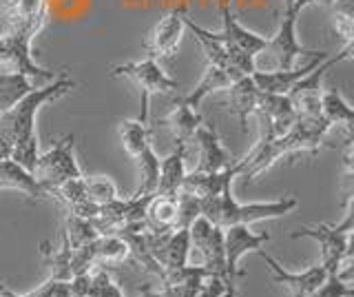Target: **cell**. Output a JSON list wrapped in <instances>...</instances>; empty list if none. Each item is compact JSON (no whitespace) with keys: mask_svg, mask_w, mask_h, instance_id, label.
Segmentation results:
<instances>
[{"mask_svg":"<svg viewBox=\"0 0 354 297\" xmlns=\"http://www.w3.org/2000/svg\"><path fill=\"white\" fill-rule=\"evenodd\" d=\"M9 158L16 164H20L22 169L33 173V167H36V160H38V136L33 134V136L18 140L16 145H11Z\"/></svg>","mask_w":354,"mask_h":297,"instance_id":"1f68e13d","label":"cell"},{"mask_svg":"<svg viewBox=\"0 0 354 297\" xmlns=\"http://www.w3.org/2000/svg\"><path fill=\"white\" fill-rule=\"evenodd\" d=\"M337 0H301L304 7H313V5H324V7H332Z\"/></svg>","mask_w":354,"mask_h":297,"instance_id":"8d00e7d4","label":"cell"},{"mask_svg":"<svg viewBox=\"0 0 354 297\" xmlns=\"http://www.w3.org/2000/svg\"><path fill=\"white\" fill-rule=\"evenodd\" d=\"M31 293H33V291H31Z\"/></svg>","mask_w":354,"mask_h":297,"instance_id":"b9f144b4","label":"cell"},{"mask_svg":"<svg viewBox=\"0 0 354 297\" xmlns=\"http://www.w3.org/2000/svg\"><path fill=\"white\" fill-rule=\"evenodd\" d=\"M86 297H124L120 291V286L111 280L109 271L97 269L91 273V284H88V293Z\"/></svg>","mask_w":354,"mask_h":297,"instance_id":"836d02e7","label":"cell"},{"mask_svg":"<svg viewBox=\"0 0 354 297\" xmlns=\"http://www.w3.org/2000/svg\"><path fill=\"white\" fill-rule=\"evenodd\" d=\"M38 34H40V29H36V27L9 29V34L0 38V67L27 75V78H31L33 82L53 80L58 73L42 69L31 60V40Z\"/></svg>","mask_w":354,"mask_h":297,"instance_id":"8992f818","label":"cell"},{"mask_svg":"<svg viewBox=\"0 0 354 297\" xmlns=\"http://www.w3.org/2000/svg\"><path fill=\"white\" fill-rule=\"evenodd\" d=\"M129 260L127 242L118 235H100L95 240V267L102 264H118Z\"/></svg>","mask_w":354,"mask_h":297,"instance_id":"f546056e","label":"cell"},{"mask_svg":"<svg viewBox=\"0 0 354 297\" xmlns=\"http://www.w3.org/2000/svg\"><path fill=\"white\" fill-rule=\"evenodd\" d=\"M241 175V162H232L228 169L224 171H191L184 175L182 180V189L184 193L188 195H195L199 200H204V197H210V195H219L228 191L232 186V180L239 178Z\"/></svg>","mask_w":354,"mask_h":297,"instance_id":"5bb4252c","label":"cell"},{"mask_svg":"<svg viewBox=\"0 0 354 297\" xmlns=\"http://www.w3.org/2000/svg\"><path fill=\"white\" fill-rule=\"evenodd\" d=\"M239 78H241L239 73H232V71H226V69H221V67H215V64H208L204 75H202V80H199V84L195 87V91L184 96V98H180V100L197 111L199 102H202L208 93L228 89V87L235 80H239Z\"/></svg>","mask_w":354,"mask_h":297,"instance_id":"cb8c5ba5","label":"cell"},{"mask_svg":"<svg viewBox=\"0 0 354 297\" xmlns=\"http://www.w3.org/2000/svg\"><path fill=\"white\" fill-rule=\"evenodd\" d=\"M321 118L330 127H346L348 138H352L354 129V109L346 102L339 89H328L321 93Z\"/></svg>","mask_w":354,"mask_h":297,"instance_id":"d4e9b609","label":"cell"},{"mask_svg":"<svg viewBox=\"0 0 354 297\" xmlns=\"http://www.w3.org/2000/svg\"><path fill=\"white\" fill-rule=\"evenodd\" d=\"M310 297H352V286L350 282H343L341 278H337V275H328L324 284Z\"/></svg>","mask_w":354,"mask_h":297,"instance_id":"e575fe53","label":"cell"},{"mask_svg":"<svg viewBox=\"0 0 354 297\" xmlns=\"http://www.w3.org/2000/svg\"><path fill=\"white\" fill-rule=\"evenodd\" d=\"M257 255L266 262V267L272 271L274 284H279L281 289H286L288 293H290V297H310L328 278V271L324 269V264L321 262L315 264V267L301 271V273H292V271L283 269L274 258L266 255L263 251H257Z\"/></svg>","mask_w":354,"mask_h":297,"instance_id":"8fae6325","label":"cell"},{"mask_svg":"<svg viewBox=\"0 0 354 297\" xmlns=\"http://www.w3.org/2000/svg\"><path fill=\"white\" fill-rule=\"evenodd\" d=\"M193 142H197V151H199V162L195 171H224L232 164V156L224 149L221 140L217 136L215 127L210 129L204 123L197 127Z\"/></svg>","mask_w":354,"mask_h":297,"instance_id":"2e32d148","label":"cell"},{"mask_svg":"<svg viewBox=\"0 0 354 297\" xmlns=\"http://www.w3.org/2000/svg\"><path fill=\"white\" fill-rule=\"evenodd\" d=\"M71 89H75V82L69 78V73L60 71L51 84L47 87H36L31 93H27L20 102L0 116V142L9 147L16 145L18 140L36 134V114L42 105L58 100V98L66 96Z\"/></svg>","mask_w":354,"mask_h":297,"instance_id":"6da1fadb","label":"cell"},{"mask_svg":"<svg viewBox=\"0 0 354 297\" xmlns=\"http://www.w3.org/2000/svg\"><path fill=\"white\" fill-rule=\"evenodd\" d=\"M118 131H120L122 145H124L127 153L133 158H138L140 153L151 145L149 142V125L140 123V120H124V123H120Z\"/></svg>","mask_w":354,"mask_h":297,"instance_id":"4316f807","label":"cell"},{"mask_svg":"<svg viewBox=\"0 0 354 297\" xmlns=\"http://www.w3.org/2000/svg\"><path fill=\"white\" fill-rule=\"evenodd\" d=\"M188 237H191V249H197L202 255V267L217 275L224 282H232L226 271V253H224V228L208 222L204 215H199L195 222L188 226Z\"/></svg>","mask_w":354,"mask_h":297,"instance_id":"9c48e42d","label":"cell"},{"mask_svg":"<svg viewBox=\"0 0 354 297\" xmlns=\"http://www.w3.org/2000/svg\"><path fill=\"white\" fill-rule=\"evenodd\" d=\"M73 149H75V136L69 134L60 140H55L53 147L47 153L38 156L36 167H33V178L40 182V186L47 191V195L53 186L82 175V169L75 160Z\"/></svg>","mask_w":354,"mask_h":297,"instance_id":"52a82bcc","label":"cell"},{"mask_svg":"<svg viewBox=\"0 0 354 297\" xmlns=\"http://www.w3.org/2000/svg\"><path fill=\"white\" fill-rule=\"evenodd\" d=\"M219 7H230V0H219Z\"/></svg>","mask_w":354,"mask_h":297,"instance_id":"ab89813d","label":"cell"},{"mask_svg":"<svg viewBox=\"0 0 354 297\" xmlns=\"http://www.w3.org/2000/svg\"><path fill=\"white\" fill-rule=\"evenodd\" d=\"M140 297H169L164 291H160V293H155V291H151L149 286H144V289L140 291Z\"/></svg>","mask_w":354,"mask_h":297,"instance_id":"74e56055","label":"cell"},{"mask_svg":"<svg viewBox=\"0 0 354 297\" xmlns=\"http://www.w3.org/2000/svg\"><path fill=\"white\" fill-rule=\"evenodd\" d=\"M206 278H210V273L204 267L184 264L180 269L166 271L160 282H162V291L169 297H197Z\"/></svg>","mask_w":354,"mask_h":297,"instance_id":"e0dca14e","label":"cell"},{"mask_svg":"<svg viewBox=\"0 0 354 297\" xmlns=\"http://www.w3.org/2000/svg\"><path fill=\"white\" fill-rule=\"evenodd\" d=\"M319 62H324V60H315V62L306 64V67H301V69L292 67V69H274V71H252L250 78L254 80V84H257V89L263 91V93L286 96L299 80L304 78V75H308L310 71H313Z\"/></svg>","mask_w":354,"mask_h":297,"instance_id":"ffe728a7","label":"cell"},{"mask_svg":"<svg viewBox=\"0 0 354 297\" xmlns=\"http://www.w3.org/2000/svg\"><path fill=\"white\" fill-rule=\"evenodd\" d=\"M186 147L177 145L169 156L160 160V178H158V195H175L182 189V180L186 175Z\"/></svg>","mask_w":354,"mask_h":297,"instance_id":"603a6c76","label":"cell"},{"mask_svg":"<svg viewBox=\"0 0 354 297\" xmlns=\"http://www.w3.org/2000/svg\"><path fill=\"white\" fill-rule=\"evenodd\" d=\"M36 89L31 78L16 71H7V73H0V116L5 111H9L11 107L16 102H20L22 98L27 93H31Z\"/></svg>","mask_w":354,"mask_h":297,"instance_id":"484cf974","label":"cell"},{"mask_svg":"<svg viewBox=\"0 0 354 297\" xmlns=\"http://www.w3.org/2000/svg\"><path fill=\"white\" fill-rule=\"evenodd\" d=\"M261 125H263V134L268 138H281L288 129L295 125L297 114L292 109V102L288 96L279 93H259V102H257V111Z\"/></svg>","mask_w":354,"mask_h":297,"instance_id":"4fadbf2b","label":"cell"},{"mask_svg":"<svg viewBox=\"0 0 354 297\" xmlns=\"http://www.w3.org/2000/svg\"><path fill=\"white\" fill-rule=\"evenodd\" d=\"M177 222V193L175 195H158L153 193L144 215V226L153 233H171Z\"/></svg>","mask_w":354,"mask_h":297,"instance_id":"7402d4cb","label":"cell"},{"mask_svg":"<svg viewBox=\"0 0 354 297\" xmlns=\"http://www.w3.org/2000/svg\"><path fill=\"white\" fill-rule=\"evenodd\" d=\"M155 125L169 131V136L173 138L175 145L188 147L193 142V138H195L197 127L202 125V116H199L195 109L184 105L182 100H175V109H173V111L166 116V118L158 120Z\"/></svg>","mask_w":354,"mask_h":297,"instance_id":"ac0fdd59","label":"cell"},{"mask_svg":"<svg viewBox=\"0 0 354 297\" xmlns=\"http://www.w3.org/2000/svg\"><path fill=\"white\" fill-rule=\"evenodd\" d=\"M226 286H228V282L217 278V275H210V278L204 280V284H202V289H199L197 297H219L221 293L226 291Z\"/></svg>","mask_w":354,"mask_h":297,"instance_id":"d590c367","label":"cell"},{"mask_svg":"<svg viewBox=\"0 0 354 297\" xmlns=\"http://www.w3.org/2000/svg\"><path fill=\"white\" fill-rule=\"evenodd\" d=\"M184 9H171L169 14H164L158 25H155L147 40H144V49L149 51V58H155V60H171L175 53H177V47H180V40H182V34H184Z\"/></svg>","mask_w":354,"mask_h":297,"instance_id":"30bf717a","label":"cell"},{"mask_svg":"<svg viewBox=\"0 0 354 297\" xmlns=\"http://www.w3.org/2000/svg\"><path fill=\"white\" fill-rule=\"evenodd\" d=\"M330 9L337 36H341L346 47H354V0H337Z\"/></svg>","mask_w":354,"mask_h":297,"instance_id":"f1b7e54d","label":"cell"},{"mask_svg":"<svg viewBox=\"0 0 354 297\" xmlns=\"http://www.w3.org/2000/svg\"><path fill=\"white\" fill-rule=\"evenodd\" d=\"M64 235L69 240V246L77 249V246H84L88 242H93L100 237L97 228L93 226L91 219L80 217V215H73V213H66L64 215Z\"/></svg>","mask_w":354,"mask_h":297,"instance_id":"83f0119b","label":"cell"},{"mask_svg":"<svg viewBox=\"0 0 354 297\" xmlns=\"http://www.w3.org/2000/svg\"><path fill=\"white\" fill-rule=\"evenodd\" d=\"M219 297H237V289H235V284H228V286H226V291L221 293Z\"/></svg>","mask_w":354,"mask_h":297,"instance_id":"f35d334b","label":"cell"},{"mask_svg":"<svg viewBox=\"0 0 354 297\" xmlns=\"http://www.w3.org/2000/svg\"><path fill=\"white\" fill-rule=\"evenodd\" d=\"M228 105H230V114H235L239 118V127L246 134V125H248V116L257 111V102H259V89L250 75H241L239 80H235L228 87Z\"/></svg>","mask_w":354,"mask_h":297,"instance_id":"d6986e66","label":"cell"},{"mask_svg":"<svg viewBox=\"0 0 354 297\" xmlns=\"http://www.w3.org/2000/svg\"><path fill=\"white\" fill-rule=\"evenodd\" d=\"M113 78H129L133 84L140 89L142 96V114H140V123L149 125V102L153 96L158 93H175L180 89V82L173 80L171 75H166V71L160 67V62L155 58H144L138 62H122L115 64L111 69Z\"/></svg>","mask_w":354,"mask_h":297,"instance_id":"5b68a950","label":"cell"},{"mask_svg":"<svg viewBox=\"0 0 354 297\" xmlns=\"http://www.w3.org/2000/svg\"><path fill=\"white\" fill-rule=\"evenodd\" d=\"M84 191H86L88 200L97 206H102L111 200H115V197H120L115 182L111 178H102V175H97V178H84Z\"/></svg>","mask_w":354,"mask_h":297,"instance_id":"4dcf8cb0","label":"cell"},{"mask_svg":"<svg viewBox=\"0 0 354 297\" xmlns=\"http://www.w3.org/2000/svg\"><path fill=\"white\" fill-rule=\"evenodd\" d=\"M188 255H191V237H188V228H175L171 231L166 240L155 251V260L160 262V267L166 271L180 269L188 264Z\"/></svg>","mask_w":354,"mask_h":297,"instance_id":"44dd1931","label":"cell"},{"mask_svg":"<svg viewBox=\"0 0 354 297\" xmlns=\"http://www.w3.org/2000/svg\"><path fill=\"white\" fill-rule=\"evenodd\" d=\"M199 215H202V208H199V197L188 195L184 191H177V222H175V228H188Z\"/></svg>","mask_w":354,"mask_h":297,"instance_id":"d6a6232c","label":"cell"},{"mask_svg":"<svg viewBox=\"0 0 354 297\" xmlns=\"http://www.w3.org/2000/svg\"><path fill=\"white\" fill-rule=\"evenodd\" d=\"M270 240L268 233H252L248 224H232L224 228V253H226V271L228 278L235 280L239 271V260L246 255V253H257L261 246Z\"/></svg>","mask_w":354,"mask_h":297,"instance_id":"7c38bea8","label":"cell"},{"mask_svg":"<svg viewBox=\"0 0 354 297\" xmlns=\"http://www.w3.org/2000/svg\"><path fill=\"white\" fill-rule=\"evenodd\" d=\"M304 9L306 7L301 5V0H286V12L281 14L279 29H277V34L266 42V49L261 51V53H268L279 69H292L297 58H301V56L319 58V60L330 58V51H310L299 45L295 27H297V18Z\"/></svg>","mask_w":354,"mask_h":297,"instance_id":"277c9868","label":"cell"},{"mask_svg":"<svg viewBox=\"0 0 354 297\" xmlns=\"http://www.w3.org/2000/svg\"><path fill=\"white\" fill-rule=\"evenodd\" d=\"M199 208H202V215L208 222L226 228L232 224L250 226L252 222H259V219H272V217L288 215L297 208V200L295 197H283V200H274V202L239 204L228 189L219 195H210V197H204V200H199Z\"/></svg>","mask_w":354,"mask_h":297,"instance_id":"7a4b0ae2","label":"cell"},{"mask_svg":"<svg viewBox=\"0 0 354 297\" xmlns=\"http://www.w3.org/2000/svg\"><path fill=\"white\" fill-rule=\"evenodd\" d=\"M352 49L354 47H343V51H339L337 56H330L324 62H319L313 71H310L308 75H304V78L286 93L288 98H290L297 118L321 116V93H324V89H321V80H324L326 71L330 67H335L337 62L350 60L352 58Z\"/></svg>","mask_w":354,"mask_h":297,"instance_id":"ba28073f","label":"cell"},{"mask_svg":"<svg viewBox=\"0 0 354 297\" xmlns=\"http://www.w3.org/2000/svg\"><path fill=\"white\" fill-rule=\"evenodd\" d=\"M352 217H354V200L348 197L346 215L339 224H315V226H301L297 228L290 237H313L319 242L321 249V264L328 271V275H335L343 262L352 260Z\"/></svg>","mask_w":354,"mask_h":297,"instance_id":"3957f363","label":"cell"},{"mask_svg":"<svg viewBox=\"0 0 354 297\" xmlns=\"http://www.w3.org/2000/svg\"><path fill=\"white\" fill-rule=\"evenodd\" d=\"M3 286H5V284H0V289H3Z\"/></svg>","mask_w":354,"mask_h":297,"instance_id":"60d3db41","label":"cell"},{"mask_svg":"<svg viewBox=\"0 0 354 297\" xmlns=\"http://www.w3.org/2000/svg\"><path fill=\"white\" fill-rule=\"evenodd\" d=\"M20 191L25 193L29 200L42 202L47 200V191L42 189L40 182L33 178V173L22 169L9 158V147L0 142V191Z\"/></svg>","mask_w":354,"mask_h":297,"instance_id":"9a60e30c","label":"cell"}]
</instances>
